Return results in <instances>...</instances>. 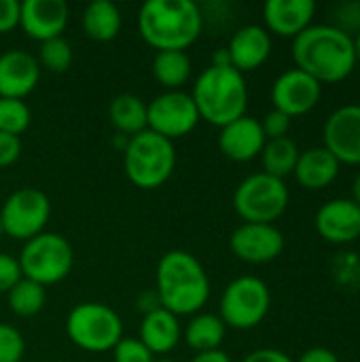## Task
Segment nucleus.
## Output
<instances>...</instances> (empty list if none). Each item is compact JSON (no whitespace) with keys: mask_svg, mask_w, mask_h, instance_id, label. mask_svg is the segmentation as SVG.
<instances>
[{"mask_svg":"<svg viewBox=\"0 0 360 362\" xmlns=\"http://www.w3.org/2000/svg\"><path fill=\"white\" fill-rule=\"evenodd\" d=\"M40 78L38 59L21 49H8L0 55V98L23 100Z\"/></svg>","mask_w":360,"mask_h":362,"instance_id":"obj_16","label":"nucleus"},{"mask_svg":"<svg viewBox=\"0 0 360 362\" xmlns=\"http://www.w3.org/2000/svg\"><path fill=\"white\" fill-rule=\"evenodd\" d=\"M25 352L23 335L11 327L0 322V362H19Z\"/></svg>","mask_w":360,"mask_h":362,"instance_id":"obj_32","label":"nucleus"},{"mask_svg":"<svg viewBox=\"0 0 360 362\" xmlns=\"http://www.w3.org/2000/svg\"><path fill=\"white\" fill-rule=\"evenodd\" d=\"M17 261L23 278L38 282L40 286H51L68 278L72 272L74 250L64 235L42 231L23 244Z\"/></svg>","mask_w":360,"mask_h":362,"instance_id":"obj_7","label":"nucleus"},{"mask_svg":"<svg viewBox=\"0 0 360 362\" xmlns=\"http://www.w3.org/2000/svg\"><path fill=\"white\" fill-rule=\"evenodd\" d=\"M267 138L261 129V121L244 115L231 123H227L225 127H221L219 134V148L221 153L238 163L250 161L257 155H261L263 146H265Z\"/></svg>","mask_w":360,"mask_h":362,"instance_id":"obj_18","label":"nucleus"},{"mask_svg":"<svg viewBox=\"0 0 360 362\" xmlns=\"http://www.w3.org/2000/svg\"><path fill=\"white\" fill-rule=\"evenodd\" d=\"M38 64H40V68H45L49 72H55V74L66 72L70 68V64H72V47H70V42L66 38H62V36L40 42Z\"/></svg>","mask_w":360,"mask_h":362,"instance_id":"obj_29","label":"nucleus"},{"mask_svg":"<svg viewBox=\"0 0 360 362\" xmlns=\"http://www.w3.org/2000/svg\"><path fill=\"white\" fill-rule=\"evenodd\" d=\"M4 235V231H2V223H0V238Z\"/></svg>","mask_w":360,"mask_h":362,"instance_id":"obj_45","label":"nucleus"},{"mask_svg":"<svg viewBox=\"0 0 360 362\" xmlns=\"http://www.w3.org/2000/svg\"><path fill=\"white\" fill-rule=\"evenodd\" d=\"M297 159H299V148L295 140H291L289 136L278 140H267L261 151L263 172L280 180H284L289 174L295 172Z\"/></svg>","mask_w":360,"mask_h":362,"instance_id":"obj_27","label":"nucleus"},{"mask_svg":"<svg viewBox=\"0 0 360 362\" xmlns=\"http://www.w3.org/2000/svg\"><path fill=\"white\" fill-rule=\"evenodd\" d=\"M199 123L197 106L191 93L185 91H166L146 104V129L176 140L191 134Z\"/></svg>","mask_w":360,"mask_h":362,"instance_id":"obj_11","label":"nucleus"},{"mask_svg":"<svg viewBox=\"0 0 360 362\" xmlns=\"http://www.w3.org/2000/svg\"><path fill=\"white\" fill-rule=\"evenodd\" d=\"M191 98L197 106L199 119L225 127L246 115L248 87L244 74L233 66H210L197 76Z\"/></svg>","mask_w":360,"mask_h":362,"instance_id":"obj_4","label":"nucleus"},{"mask_svg":"<svg viewBox=\"0 0 360 362\" xmlns=\"http://www.w3.org/2000/svg\"><path fill=\"white\" fill-rule=\"evenodd\" d=\"M359 242H360V240H359Z\"/></svg>","mask_w":360,"mask_h":362,"instance_id":"obj_47","label":"nucleus"},{"mask_svg":"<svg viewBox=\"0 0 360 362\" xmlns=\"http://www.w3.org/2000/svg\"><path fill=\"white\" fill-rule=\"evenodd\" d=\"M242 362H295L286 352L274 350V348H261L250 352Z\"/></svg>","mask_w":360,"mask_h":362,"instance_id":"obj_39","label":"nucleus"},{"mask_svg":"<svg viewBox=\"0 0 360 362\" xmlns=\"http://www.w3.org/2000/svg\"><path fill=\"white\" fill-rule=\"evenodd\" d=\"M316 231L331 244H350L360 240V206L339 197L320 206L316 212Z\"/></svg>","mask_w":360,"mask_h":362,"instance_id":"obj_17","label":"nucleus"},{"mask_svg":"<svg viewBox=\"0 0 360 362\" xmlns=\"http://www.w3.org/2000/svg\"><path fill=\"white\" fill-rule=\"evenodd\" d=\"M153 354H168L172 352L178 341L182 339L178 316L163 308H155L144 314L140 322V337H138Z\"/></svg>","mask_w":360,"mask_h":362,"instance_id":"obj_22","label":"nucleus"},{"mask_svg":"<svg viewBox=\"0 0 360 362\" xmlns=\"http://www.w3.org/2000/svg\"><path fill=\"white\" fill-rule=\"evenodd\" d=\"M333 28L342 30L348 36H356L360 32V2L350 0V2H339L331 8V23Z\"/></svg>","mask_w":360,"mask_h":362,"instance_id":"obj_31","label":"nucleus"},{"mask_svg":"<svg viewBox=\"0 0 360 362\" xmlns=\"http://www.w3.org/2000/svg\"><path fill=\"white\" fill-rule=\"evenodd\" d=\"M320 95H323V85L299 68H291L282 72L272 85L274 108L291 119L308 115L312 108H316Z\"/></svg>","mask_w":360,"mask_h":362,"instance_id":"obj_12","label":"nucleus"},{"mask_svg":"<svg viewBox=\"0 0 360 362\" xmlns=\"http://www.w3.org/2000/svg\"><path fill=\"white\" fill-rule=\"evenodd\" d=\"M295 68L323 83H339L352 74L356 66L352 36L342 30L320 23L310 25L293 38Z\"/></svg>","mask_w":360,"mask_h":362,"instance_id":"obj_1","label":"nucleus"},{"mask_svg":"<svg viewBox=\"0 0 360 362\" xmlns=\"http://www.w3.org/2000/svg\"><path fill=\"white\" fill-rule=\"evenodd\" d=\"M32 121V112L23 100L0 98V132L21 136Z\"/></svg>","mask_w":360,"mask_h":362,"instance_id":"obj_30","label":"nucleus"},{"mask_svg":"<svg viewBox=\"0 0 360 362\" xmlns=\"http://www.w3.org/2000/svg\"><path fill=\"white\" fill-rule=\"evenodd\" d=\"M272 308L267 284L257 276H242L227 284L221 297V320L225 327L248 331L259 327Z\"/></svg>","mask_w":360,"mask_h":362,"instance_id":"obj_9","label":"nucleus"},{"mask_svg":"<svg viewBox=\"0 0 360 362\" xmlns=\"http://www.w3.org/2000/svg\"><path fill=\"white\" fill-rule=\"evenodd\" d=\"M261 129L265 134L267 140H278V138H286L291 132V117H286L280 110H269L265 115V119L261 121Z\"/></svg>","mask_w":360,"mask_h":362,"instance_id":"obj_35","label":"nucleus"},{"mask_svg":"<svg viewBox=\"0 0 360 362\" xmlns=\"http://www.w3.org/2000/svg\"><path fill=\"white\" fill-rule=\"evenodd\" d=\"M289 187L265 172L244 178L233 193V208L244 223L274 225L289 208Z\"/></svg>","mask_w":360,"mask_h":362,"instance_id":"obj_8","label":"nucleus"},{"mask_svg":"<svg viewBox=\"0 0 360 362\" xmlns=\"http://www.w3.org/2000/svg\"><path fill=\"white\" fill-rule=\"evenodd\" d=\"M115 362H155V354L136 337H123L112 348Z\"/></svg>","mask_w":360,"mask_h":362,"instance_id":"obj_33","label":"nucleus"},{"mask_svg":"<svg viewBox=\"0 0 360 362\" xmlns=\"http://www.w3.org/2000/svg\"><path fill=\"white\" fill-rule=\"evenodd\" d=\"M204 28L202 8L193 0H149L138 15V30L157 51H185Z\"/></svg>","mask_w":360,"mask_h":362,"instance_id":"obj_2","label":"nucleus"},{"mask_svg":"<svg viewBox=\"0 0 360 362\" xmlns=\"http://www.w3.org/2000/svg\"><path fill=\"white\" fill-rule=\"evenodd\" d=\"M21 155V140L19 136H11L0 132V170L13 165Z\"/></svg>","mask_w":360,"mask_h":362,"instance_id":"obj_37","label":"nucleus"},{"mask_svg":"<svg viewBox=\"0 0 360 362\" xmlns=\"http://www.w3.org/2000/svg\"><path fill=\"white\" fill-rule=\"evenodd\" d=\"M323 136L325 148L339 163L360 165V104H348L331 112Z\"/></svg>","mask_w":360,"mask_h":362,"instance_id":"obj_14","label":"nucleus"},{"mask_svg":"<svg viewBox=\"0 0 360 362\" xmlns=\"http://www.w3.org/2000/svg\"><path fill=\"white\" fill-rule=\"evenodd\" d=\"M121 11L110 0H95L83 11V30L91 40L110 42L121 32Z\"/></svg>","mask_w":360,"mask_h":362,"instance_id":"obj_23","label":"nucleus"},{"mask_svg":"<svg viewBox=\"0 0 360 362\" xmlns=\"http://www.w3.org/2000/svg\"><path fill=\"white\" fill-rule=\"evenodd\" d=\"M191 362H231V358L223 350H212V352H199Z\"/></svg>","mask_w":360,"mask_h":362,"instance_id":"obj_41","label":"nucleus"},{"mask_svg":"<svg viewBox=\"0 0 360 362\" xmlns=\"http://www.w3.org/2000/svg\"><path fill=\"white\" fill-rule=\"evenodd\" d=\"M359 305H360V301H359Z\"/></svg>","mask_w":360,"mask_h":362,"instance_id":"obj_46","label":"nucleus"},{"mask_svg":"<svg viewBox=\"0 0 360 362\" xmlns=\"http://www.w3.org/2000/svg\"><path fill=\"white\" fill-rule=\"evenodd\" d=\"M299 362H339V358L329 348H312L299 356Z\"/></svg>","mask_w":360,"mask_h":362,"instance_id":"obj_40","label":"nucleus"},{"mask_svg":"<svg viewBox=\"0 0 360 362\" xmlns=\"http://www.w3.org/2000/svg\"><path fill=\"white\" fill-rule=\"evenodd\" d=\"M19 25V2L0 0V34H6Z\"/></svg>","mask_w":360,"mask_h":362,"instance_id":"obj_38","label":"nucleus"},{"mask_svg":"<svg viewBox=\"0 0 360 362\" xmlns=\"http://www.w3.org/2000/svg\"><path fill=\"white\" fill-rule=\"evenodd\" d=\"M153 76L168 91H180L191 76V57L185 51H157L153 59Z\"/></svg>","mask_w":360,"mask_h":362,"instance_id":"obj_26","label":"nucleus"},{"mask_svg":"<svg viewBox=\"0 0 360 362\" xmlns=\"http://www.w3.org/2000/svg\"><path fill=\"white\" fill-rule=\"evenodd\" d=\"M155 362H174V361H170V358H161V361H155Z\"/></svg>","mask_w":360,"mask_h":362,"instance_id":"obj_44","label":"nucleus"},{"mask_svg":"<svg viewBox=\"0 0 360 362\" xmlns=\"http://www.w3.org/2000/svg\"><path fill=\"white\" fill-rule=\"evenodd\" d=\"M352 202L360 206V172L356 174V178H354V182H352Z\"/></svg>","mask_w":360,"mask_h":362,"instance_id":"obj_42","label":"nucleus"},{"mask_svg":"<svg viewBox=\"0 0 360 362\" xmlns=\"http://www.w3.org/2000/svg\"><path fill=\"white\" fill-rule=\"evenodd\" d=\"M110 123L121 134L136 136L146 129V104L134 93H121L110 102L108 108Z\"/></svg>","mask_w":360,"mask_h":362,"instance_id":"obj_25","label":"nucleus"},{"mask_svg":"<svg viewBox=\"0 0 360 362\" xmlns=\"http://www.w3.org/2000/svg\"><path fill=\"white\" fill-rule=\"evenodd\" d=\"M352 42H354V55H356V62H360V32L352 38Z\"/></svg>","mask_w":360,"mask_h":362,"instance_id":"obj_43","label":"nucleus"},{"mask_svg":"<svg viewBox=\"0 0 360 362\" xmlns=\"http://www.w3.org/2000/svg\"><path fill=\"white\" fill-rule=\"evenodd\" d=\"M123 165L129 182L138 189H159L170 180L176 168L174 142L151 129H144L129 138L123 153Z\"/></svg>","mask_w":360,"mask_h":362,"instance_id":"obj_5","label":"nucleus"},{"mask_svg":"<svg viewBox=\"0 0 360 362\" xmlns=\"http://www.w3.org/2000/svg\"><path fill=\"white\" fill-rule=\"evenodd\" d=\"M339 161L329 153L325 146H314L303 153H299L297 165H295V178L303 189L320 191L335 182L339 176Z\"/></svg>","mask_w":360,"mask_h":362,"instance_id":"obj_21","label":"nucleus"},{"mask_svg":"<svg viewBox=\"0 0 360 362\" xmlns=\"http://www.w3.org/2000/svg\"><path fill=\"white\" fill-rule=\"evenodd\" d=\"M68 23V4L64 0H25L19 4V25L34 40L59 38Z\"/></svg>","mask_w":360,"mask_h":362,"instance_id":"obj_15","label":"nucleus"},{"mask_svg":"<svg viewBox=\"0 0 360 362\" xmlns=\"http://www.w3.org/2000/svg\"><path fill=\"white\" fill-rule=\"evenodd\" d=\"M231 252L246 263L263 265L278 259L284 250V235L274 225L244 223L229 238Z\"/></svg>","mask_w":360,"mask_h":362,"instance_id":"obj_13","label":"nucleus"},{"mask_svg":"<svg viewBox=\"0 0 360 362\" xmlns=\"http://www.w3.org/2000/svg\"><path fill=\"white\" fill-rule=\"evenodd\" d=\"M51 216V202L49 197L32 187L17 189L11 193L0 210V223L4 235L13 240L28 242L45 231Z\"/></svg>","mask_w":360,"mask_h":362,"instance_id":"obj_10","label":"nucleus"},{"mask_svg":"<svg viewBox=\"0 0 360 362\" xmlns=\"http://www.w3.org/2000/svg\"><path fill=\"white\" fill-rule=\"evenodd\" d=\"M8 308L19 318H32L42 312L47 303V291L38 282L21 278L8 293Z\"/></svg>","mask_w":360,"mask_h":362,"instance_id":"obj_28","label":"nucleus"},{"mask_svg":"<svg viewBox=\"0 0 360 362\" xmlns=\"http://www.w3.org/2000/svg\"><path fill=\"white\" fill-rule=\"evenodd\" d=\"M210 297V280L204 265L187 250H170L157 265L159 305L174 316L199 312Z\"/></svg>","mask_w":360,"mask_h":362,"instance_id":"obj_3","label":"nucleus"},{"mask_svg":"<svg viewBox=\"0 0 360 362\" xmlns=\"http://www.w3.org/2000/svg\"><path fill=\"white\" fill-rule=\"evenodd\" d=\"M314 13V0H267L263 6L265 30L284 38H295L312 25Z\"/></svg>","mask_w":360,"mask_h":362,"instance_id":"obj_19","label":"nucleus"},{"mask_svg":"<svg viewBox=\"0 0 360 362\" xmlns=\"http://www.w3.org/2000/svg\"><path fill=\"white\" fill-rule=\"evenodd\" d=\"M21 278L23 274H21L19 261L11 255L0 252V295L8 293Z\"/></svg>","mask_w":360,"mask_h":362,"instance_id":"obj_36","label":"nucleus"},{"mask_svg":"<svg viewBox=\"0 0 360 362\" xmlns=\"http://www.w3.org/2000/svg\"><path fill=\"white\" fill-rule=\"evenodd\" d=\"M225 322L216 314H197L189 320L182 339L191 350L199 352H212L221 350V344L225 339Z\"/></svg>","mask_w":360,"mask_h":362,"instance_id":"obj_24","label":"nucleus"},{"mask_svg":"<svg viewBox=\"0 0 360 362\" xmlns=\"http://www.w3.org/2000/svg\"><path fill=\"white\" fill-rule=\"evenodd\" d=\"M360 272V259L354 255V252H342L337 259H335V263H333V276H335V280H337V284L339 286H350V288H354V286H359L360 280L359 278H354L352 276V272Z\"/></svg>","mask_w":360,"mask_h":362,"instance_id":"obj_34","label":"nucleus"},{"mask_svg":"<svg viewBox=\"0 0 360 362\" xmlns=\"http://www.w3.org/2000/svg\"><path fill=\"white\" fill-rule=\"evenodd\" d=\"M66 333L76 348L100 354L112 350L123 339V325L112 308L87 301L68 314Z\"/></svg>","mask_w":360,"mask_h":362,"instance_id":"obj_6","label":"nucleus"},{"mask_svg":"<svg viewBox=\"0 0 360 362\" xmlns=\"http://www.w3.org/2000/svg\"><path fill=\"white\" fill-rule=\"evenodd\" d=\"M227 51L231 57V66L238 72L244 74L257 70L267 62L272 53V34L263 25H244L231 36Z\"/></svg>","mask_w":360,"mask_h":362,"instance_id":"obj_20","label":"nucleus"}]
</instances>
